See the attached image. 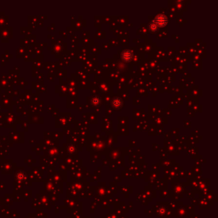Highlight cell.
I'll return each instance as SVG.
<instances>
[{
  "label": "cell",
  "instance_id": "cell-1",
  "mask_svg": "<svg viewBox=\"0 0 218 218\" xmlns=\"http://www.w3.org/2000/svg\"><path fill=\"white\" fill-rule=\"evenodd\" d=\"M156 21L159 24V25H165V22H166V19H165V17L164 16V15H159L158 17H157V20H156Z\"/></svg>",
  "mask_w": 218,
  "mask_h": 218
}]
</instances>
